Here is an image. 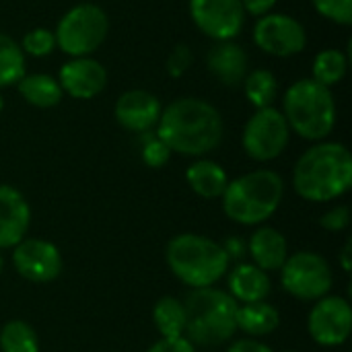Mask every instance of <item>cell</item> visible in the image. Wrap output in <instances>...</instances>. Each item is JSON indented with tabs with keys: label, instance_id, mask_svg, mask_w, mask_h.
Wrapping results in <instances>:
<instances>
[{
	"label": "cell",
	"instance_id": "cell-1",
	"mask_svg": "<svg viewBox=\"0 0 352 352\" xmlns=\"http://www.w3.org/2000/svg\"><path fill=\"white\" fill-rule=\"evenodd\" d=\"M221 111L200 97H179L161 109L157 136L171 153L184 157H202L214 151L223 140Z\"/></svg>",
	"mask_w": 352,
	"mask_h": 352
},
{
	"label": "cell",
	"instance_id": "cell-2",
	"mask_svg": "<svg viewBox=\"0 0 352 352\" xmlns=\"http://www.w3.org/2000/svg\"><path fill=\"white\" fill-rule=\"evenodd\" d=\"M352 186V155L340 142H318L307 148L295 169L293 188L309 202H332Z\"/></svg>",
	"mask_w": 352,
	"mask_h": 352
},
{
	"label": "cell",
	"instance_id": "cell-3",
	"mask_svg": "<svg viewBox=\"0 0 352 352\" xmlns=\"http://www.w3.org/2000/svg\"><path fill=\"white\" fill-rule=\"evenodd\" d=\"M165 260L169 270L188 287L204 289L217 285L229 270L225 248L198 233H182L167 243Z\"/></svg>",
	"mask_w": 352,
	"mask_h": 352
},
{
	"label": "cell",
	"instance_id": "cell-4",
	"mask_svg": "<svg viewBox=\"0 0 352 352\" xmlns=\"http://www.w3.org/2000/svg\"><path fill=\"white\" fill-rule=\"evenodd\" d=\"M186 334L192 344L221 346L237 332V301L214 287L194 289L186 299Z\"/></svg>",
	"mask_w": 352,
	"mask_h": 352
},
{
	"label": "cell",
	"instance_id": "cell-5",
	"mask_svg": "<svg viewBox=\"0 0 352 352\" xmlns=\"http://www.w3.org/2000/svg\"><path fill=\"white\" fill-rule=\"evenodd\" d=\"M285 196V182L276 171H250L227 184L223 192L225 214L239 225H262L280 206Z\"/></svg>",
	"mask_w": 352,
	"mask_h": 352
},
{
	"label": "cell",
	"instance_id": "cell-6",
	"mask_svg": "<svg viewBox=\"0 0 352 352\" xmlns=\"http://www.w3.org/2000/svg\"><path fill=\"white\" fill-rule=\"evenodd\" d=\"M283 116L295 134L311 142H322L336 126V101L332 89L314 78L295 80L283 97Z\"/></svg>",
	"mask_w": 352,
	"mask_h": 352
},
{
	"label": "cell",
	"instance_id": "cell-7",
	"mask_svg": "<svg viewBox=\"0 0 352 352\" xmlns=\"http://www.w3.org/2000/svg\"><path fill=\"white\" fill-rule=\"evenodd\" d=\"M109 31V19L97 4L82 2L64 12L54 31L56 47L70 58L91 56L101 47Z\"/></svg>",
	"mask_w": 352,
	"mask_h": 352
},
{
	"label": "cell",
	"instance_id": "cell-8",
	"mask_svg": "<svg viewBox=\"0 0 352 352\" xmlns=\"http://www.w3.org/2000/svg\"><path fill=\"white\" fill-rule=\"evenodd\" d=\"M278 272L283 289L301 301H318L326 297L334 283L330 264L316 252L291 254Z\"/></svg>",
	"mask_w": 352,
	"mask_h": 352
},
{
	"label": "cell",
	"instance_id": "cell-9",
	"mask_svg": "<svg viewBox=\"0 0 352 352\" xmlns=\"http://www.w3.org/2000/svg\"><path fill=\"white\" fill-rule=\"evenodd\" d=\"M291 140V128L276 107L256 109L243 128V151L250 159L266 163L280 157Z\"/></svg>",
	"mask_w": 352,
	"mask_h": 352
},
{
	"label": "cell",
	"instance_id": "cell-10",
	"mask_svg": "<svg viewBox=\"0 0 352 352\" xmlns=\"http://www.w3.org/2000/svg\"><path fill=\"white\" fill-rule=\"evenodd\" d=\"M254 43L276 58H289L305 50L307 31L301 21L283 12L258 16L254 25Z\"/></svg>",
	"mask_w": 352,
	"mask_h": 352
},
{
	"label": "cell",
	"instance_id": "cell-11",
	"mask_svg": "<svg viewBox=\"0 0 352 352\" xmlns=\"http://www.w3.org/2000/svg\"><path fill=\"white\" fill-rule=\"evenodd\" d=\"M190 16L194 25L214 41L237 37L245 23L241 0H190Z\"/></svg>",
	"mask_w": 352,
	"mask_h": 352
},
{
	"label": "cell",
	"instance_id": "cell-12",
	"mask_svg": "<svg viewBox=\"0 0 352 352\" xmlns=\"http://www.w3.org/2000/svg\"><path fill=\"white\" fill-rule=\"evenodd\" d=\"M307 330L314 342L322 346H340L352 330L351 303L344 297H322L307 318Z\"/></svg>",
	"mask_w": 352,
	"mask_h": 352
},
{
	"label": "cell",
	"instance_id": "cell-13",
	"mask_svg": "<svg viewBox=\"0 0 352 352\" xmlns=\"http://www.w3.org/2000/svg\"><path fill=\"white\" fill-rule=\"evenodd\" d=\"M12 266L29 283H52L62 272V256L54 243L31 237L14 245Z\"/></svg>",
	"mask_w": 352,
	"mask_h": 352
},
{
	"label": "cell",
	"instance_id": "cell-14",
	"mask_svg": "<svg viewBox=\"0 0 352 352\" xmlns=\"http://www.w3.org/2000/svg\"><path fill=\"white\" fill-rule=\"evenodd\" d=\"M58 82L62 87V93H68L74 99H93L105 89L107 70L99 60L91 56L72 58L62 64L58 72Z\"/></svg>",
	"mask_w": 352,
	"mask_h": 352
},
{
	"label": "cell",
	"instance_id": "cell-15",
	"mask_svg": "<svg viewBox=\"0 0 352 352\" xmlns=\"http://www.w3.org/2000/svg\"><path fill=\"white\" fill-rule=\"evenodd\" d=\"M161 101L144 89H130L122 93L116 101L113 116L118 124L130 132L144 134L151 132L161 118Z\"/></svg>",
	"mask_w": 352,
	"mask_h": 352
},
{
	"label": "cell",
	"instance_id": "cell-16",
	"mask_svg": "<svg viewBox=\"0 0 352 352\" xmlns=\"http://www.w3.org/2000/svg\"><path fill=\"white\" fill-rule=\"evenodd\" d=\"M31 225V208L25 196L12 188L0 186V250L14 248L25 239Z\"/></svg>",
	"mask_w": 352,
	"mask_h": 352
},
{
	"label": "cell",
	"instance_id": "cell-17",
	"mask_svg": "<svg viewBox=\"0 0 352 352\" xmlns=\"http://www.w3.org/2000/svg\"><path fill=\"white\" fill-rule=\"evenodd\" d=\"M206 66L221 85L239 87L250 72V58L233 39L217 41L206 54Z\"/></svg>",
	"mask_w": 352,
	"mask_h": 352
},
{
	"label": "cell",
	"instance_id": "cell-18",
	"mask_svg": "<svg viewBox=\"0 0 352 352\" xmlns=\"http://www.w3.org/2000/svg\"><path fill=\"white\" fill-rule=\"evenodd\" d=\"M248 252L252 256V264L264 272H276L289 258L287 237L274 227H260L250 237Z\"/></svg>",
	"mask_w": 352,
	"mask_h": 352
},
{
	"label": "cell",
	"instance_id": "cell-19",
	"mask_svg": "<svg viewBox=\"0 0 352 352\" xmlns=\"http://www.w3.org/2000/svg\"><path fill=\"white\" fill-rule=\"evenodd\" d=\"M272 293V283L268 272L254 264H237L229 274V295L239 303L266 301Z\"/></svg>",
	"mask_w": 352,
	"mask_h": 352
},
{
	"label": "cell",
	"instance_id": "cell-20",
	"mask_svg": "<svg viewBox=\"0 0 352 352\" xmlns=\"http://www.w3.org/2000/svg\"><path fill=\"white\" fill-rule=\"evenodd\" d=\"M186 179H188L190 188L200 198H206V200L221 198L223 192L227 190V184H229L227 171L210 159L194 161L186 171Z\"/></svg>",
	"mask_w": 352,
	"mask_h": 352
},
{
	"label": "cell",
	"instance_id": "cell-21",
	"mask_svg": "<svg viewBox=\"0 0 352 352\" xmlns=\"http://www.w3.org/2000/svg\"><path fill=\"white\" fill-rule=\"evenodd\" d=\"M16 89L19 93L23 95V99L33 105V107H39V109H50V107H56L64 93H62V87L58 82L56 76L52 74H25L19 82H16Z\"/></svg>",
	"mask_w": 352,
	"mask_h": 352
},
{
	"label": "cell",
	"instance_id": "cell-22",
	"mask_svg": "<svg viewBox=\"0 0 352 352\" xmlns=\"http://www.w3.org/2000/svg\"><path fill=\"white\" fill-rule=\"evenodd\" d=\"M280 324V314L274 305L266 301L237 305V330L248 336H266L272 334Z\"/></svg>",
	"mask_w": 352,
	"mask_h": 352
},
{
	"label": "cell",
	"instance_id": "cell-23",
	"mask_svg": "<svg viewBox=\"0 0 352 352\" xmlns=\"http://www.w3.org/2000/svg\"><path fill=\"white\" fill-rule=\"evenodd\" d=\"M153 322L163 338L186 336V307L175 297H163L153 309Z\"/></svg>",
	"mask_w": 352,
	"mask_h": 352
},
{
	"label": "cell",
	"instance_id": "cell-24",
	"mask_svg": "<svg viewBox=\"0 0 352 352\" xmlns=\"http://www.w3.org/2000/svg\"><path fill=\"white\" fill-rule=\"evenodd\" d=\"M241 85H243L248 101L256 109L272 107V103H274V99L278 95V80L266 68H256V70L248 72V76L243 78Z\"/></svg>",
	"mask_w": 352,
	"mask_h": 352
},
{
	"label": "cell",
	"instance_id": "cell-25",
	"mask_svg": "<svg viewBox=\"0 0 352 352\" xmlns=\"http://www.w3.org/2000/svg\"><path fill=\"white\" fill-rule=\"evenodd\" d=\"M349 70V56L336 47L324 50L316 56L311 66V78L328 89L338 85Z\"/></svg>",
	"mask_w": 352,
	"mask_h": 352
},
{
	"label": "cell",
	"instance_id": "cell-26",
	"mask_svg": "<svg viewBox=\"0 0 352 352\" xmlns=\"http://www.w3.org/2000/svg\"><path fill=\"white\" fill-rule=\"evenodd\" d=\"M25 76V54L21 43L0 33V89L14 87Z\"/></svg>",
	"mask_w": 352,
	"mask_h": 352
},
{
	"label": "cell",
	"instance_id": "cell-27",
	"mask_svg": "<svg viewBox=\"0 0 352 352\" xmlns=\"http://www.w3.org/2000/svg\"><path fill=\"white\" fill-rule=\"evenodd\" d=\"M0 351L39 352V338L27 322L12 320V322L4 324L0 330Z\"/></svg>",
	"mask_w": 352,
	"mask_h": 352
},
{
	"label": "cell",
	"instance_id": "cell-28",
	"mask_svg": "<svg viewBox=\"0 0 352 352\" xmlns=\"http://www.w3.org/2000/svg\"><path fill=\"white\" fill-rule=\"evenodd\" d=\"M21 50L23 54H29L33 58H43L50 56L56 50V37L52 29L45 27H35L31 31L25 33L23 41H21Z\"/></svg>",
	"mask_w": 352,
	"mask_h": 352
},
{
	"label": "cell",
	"instance_id": "cell-29",
	"mask_svg": "<svg viewBox=\"0 0 352 352\" xmlns=\"http://www.w3.org/2000/svg\"><path fill=\"white\" fill-rule=\"evenodd\" d=\"M314 8L328 21L338 25L352 23V0H311Z\"/></svg>",
	"mask_w": 352,
	"mask_h": 352
},
{
	"label": "cell",
	"instance_id": "cell-30",
	"mask_svg": "<svg viewBox=\"0 0 352 352\" xmlns=\"http://www.w3.org/2000/svg\"><path fill=\"white\" fill-rule=\"evenodd\" d=\"M169 157H171L169 146H167L157 134L144 132V140H142V161H144L148 167L159 169V167L167 165Z\"/></svg>",
	"mask_w": 352,
	"mask_h": 352
},
{
	"label": "cell",
	"instance_id": "cell-31",
	"mask_svg": "<svg viewBox=\"0 0 352 352\" xmlns=\"http://www.w3.org/2000/svg\"><path fill=\"white\" fill-rule=\"evenodd\" d=\"M192 62H194V54H192L190 45L177 43V45L169 52V56H167V64H165L167 74L173 76V78H182V76L190 70Z\"/></svg>",
	"mask_w": 352,
	"mask_h": 352
},
{
	"label": "cell",
	"instance_id": "cell-32",
	"mask_svg": "<svg viewBox=\"0 0 352 352\" xmlns=\"http://www.w3.org/2000/svg\"><path fill=\"white\" fill-rule=\"evenodd\" d=\"M349 223H351V208L344 206V204L330 208V210L324 212L322 219H320V225H322L326 231H332V233H338V231L346 229Z\"/></svg>",
	"mask_w": 352,
	"mask_h": 352
},
{
	"label": "cell",
	"instance_id": "cell-33",
	"mask_svg": "<svg viewBox=\"0 0 352 352\" xmlns=\"http://www.w3.org/2000/svg\"><path fill=\"white\" fill-rule=\"evenodd\" d=\"M146 352H196V349L186 336H177V338H161Z\"/></svg>",
	"mask_w": 352,
	"mask_h": 352
},
{
	"label": "cell",
	"instance_id": "cell-34",
	"mask_svg": "<svg viewBox=\"0 0 352 352\" xmlns=\"http://www.w3.org/2000/svg\"><path fill=\"white\" fill-rule=\"evenodd\" d=\"M227 352H274L268 344L256 340V338H241V340H235L229 351Z\"/></svg>",
	"mask_w": 352,
	"mask_h": 352
},
{
	"label": "cell",
	"instance_id": "cell-35",
	"mask_svg": "<svg viewBox=\"0 0 352 352\" xmlns=\"http://www.w3.org/2000/svg\"><path fill=\"white\" fill-rule=\"evenodd\" d=\"M274 4H276V0H241L245 14H254V16H264V14L272 12Z\"/></svg>",
	"mask_w": 352,
	"mask_h": 352
},
{
	"label": "cell",
	"instance_id": "cell-36",
	"mask_svg": "<svg viewBox=\"0 0 352 352\" xmlns=\"http://www.w3.org/2000/svg\"><path fill=\"white\" fill-rule=\"evenodd\" d=\"M351 241H346L344 248H342V252H340V262H342L344 272H351Z\"/></svg>",
	"mask_w": 352,
	"mask_h": 352
},
{
	"label": "cell",
	"instance_id": "cell-37",
	"mask_svg": "<svg viewBox=\"0 0 352 352\" xmlns=\"http://www.w3.org/2000/svg\"><path fill=\"white\" fill-rule=\"evenodd\" d=\"M2 270H4V258H2V254H0V274H2Z\"/></svg>",
	"mask_w": 352,
	"mask_h": 352
},
{
	"label": "cell",
	"instance_id": "cell-38",
	"mask_svg": "<svg viewBox=\"0 0 352 352\" xmlns=\"http://www.w3.org/2000/svg\"><path fill=\"white\" fill-rule=\"evenodd\" d=\"M2 109H4V99H2V95H0V113H2Z\"/></svg>",
	"mask_w": 352,
	"mask_h": 352
},
{
	"label": "cell",
	"instance_id": "cell-39",
	"mask_svg": "<svg viewBox=\"0 0 352 352\" xmlns=\"http://www.w3.org/2000/svg\"><path fill=\"white\" fill-rule=\"evenodd\" d=\"M287 352H295V351H287Z\"/></svg>",
	"mask_w": 352,
	"mask_h": 352
}]
</instances>
